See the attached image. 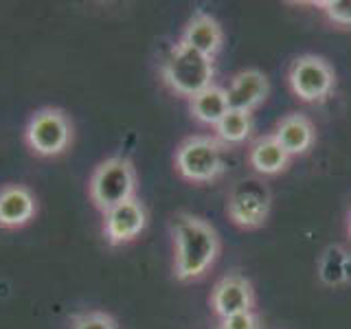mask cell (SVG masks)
Here are the masks:
<instances>
[{
	"mask_svg": "<svg viewBox=\"0 0 351 329\" xmlns=\"http://www.w3.org/2000/svg\"><path fill=\"white\" fill-rule=\"evenodd\" d=\"M272 206L268 184L261 178H241L228 191L226 213L228 219L239 228L255 230L266 224Z\"/></svg>",
	"mask_w": 351,
	"mask_h": 329,
	"instance_id": "cell-6",
	"label": "cell"
},
{
	"mask_svg": "<svg viewBox=\"0 0 351 329\" xmlns=\"http://www.w3.org/2000/svg\"><path fill=\"white\" fill-rule=\"evenodd\" d=\"M211 307L215 316H219V321L235 314L252 312V307H255L252 283L237 272L226 274V277H222L215 283V288L211 292Z\"/></svg>",
	"mask_w": 351,
	"mask_h": 329,
	"instance_id": "cell-9",
	"label": "cell"
},
{
	"mask_svg": "<svg viewBox=\"0 0 351 329\" xmlns=\"http://www.w3.org/2000/svg\"><path fill=\"white\" fill-rule=\"evenodd\" d=\"M173 277L186 283L204 277L219 255L217 230L193 213H178L171 219Z\"/></svg>",
	"mask_w": 351,
	"mask_h": 329,
	"instance_id": "cell-1",
	"label": "cell"
},
{
	"mask_svg": "<svg viewBox=\"0 0 351 329\" xmlns=\"http://www.w3.org/2000/svg\"><path fill=\"white\" fill-rule=\"evenodd\" d=\"M147 226V211L141 200L119 204L104 213V237L110 246H123L134 241Z\"/></svg>",
	"mask_w": 351,
	"mask_h": 329,
	"instance_id": "cell-8",
	"label": "cell"
},
{
	"mask_svg": "<svg viewBox=\"0 0 351 329\" xmlns=\"http://www.w3.org/2000/svg\"><path fill=\"white\" fill-rule=\"evenodd\" d=\"M272 136L277 138L279 145L290 154V156H301V154L310 151L316 141L314 123L305 114L292 112L285 114L277 127H274Z\"/></svg>",
	"mask_w": 351,
	"mask_h": 329,
	"instance_id": "cell-13",
	"label": "cell"
},
{
	"mask_svg": "<svg viewBox=\"0 0 351 329\" xmlns=\"http://www.w3.org/2000/svg\"><path fill=\"white\" fill-rule=\"evenodd\" d=\"M219 329H259V318L255 312L235 314L219 321Z\"/></svg>",
	"mask_w": 351,
	"mask_h": 329,
	"instance_id": "cell-20",
	"label": "cell"
},
{
	"mask_svg": "<svg viewBox=\"0 0 351 329\" xmlns=\"http://www.w3.org/2000/svg\"><path fill=\"white\" fill-rule=\"evenodd\" d=\"M189 110L195 121H200L202 125H211L215 127L222 117L228 112V97H226V88L222 86H208L202 93H197L195 97L189 99Z\"/></svg>",
	"mask_w": 351,
	"mask_h": 329,
	"instance_id": "cell-15",
	"label": "cell"
},
{
	"mask_svg": "<svg viewBox=\"0 0 351 329\" xmlns=\"http://www.w3.org/2000/svg\"><path fill=\"white\" fill-rule=\"evenodd\" d=\"M270 95V82L266 73L257 69L239 71L226 88L228 108L241 110V112H255Z\"/></svg>",
	"mask_w": 351,
	"mask_h": 329,
	"instance_id": "cell-10",
	"label": "cell"
},
{
	"mask_svg": "<svg viewBox=\"0 0 351 329\" xmlns=\"http://www.w3.org/2000/svg\"><path fill=\"white\" fill-rule=\"evenodd\" d=\"M162 82L167 84L176 95L191 99L204 88L213 86L215 66L206 55L189 49L182 42H176L162 62Z\"/></svg>",
	"mask_w": 351,
	"mask_h": 329,
	"instance_id": "cell-2",
	"label": "cell"
},
{
	"mask_svg": "<svg viewBox=\"0 0 351 329\" xmlns=\"http://www.w3.org/2000/svg\"><path fill=\"white\" fill-rule=\"evenodd\" d=\"M314 5L321 7L334 25L351 27V0H318Z\"/></svg>",
	"mask_w": 351,
	"mask_h": 329,
	"instance_id": "cell-18",
	"label": "cell"
},
{
	"mask_svg": "<svg viewBox=\"0 0 351 329\" xmlns=\"http://www.w3.org/2000/svg\"><path fill=\"white\" fill-rule=\"evenodd\" d=\"M38 213L33 193L22 184H5L0 189V228L16 230L27 226Z\"/></svg>",
	"mask_w": 351,
	"mask_h": 329,
	"instance_id": "cell-11",
	"label": "cell"
},
{
	"mask_svg": "<svg viewBox=\"0 0 351 329\" xmlns=\"http://www.w3.org/2000/svg\"><path fill=\"white\" fill-rule=\"evenodd\" d=\"M73 329H119V325L106 312H86L75 318Z\"/></svg>",
	"mask_w": 351,
	"mask_h": 329,
	"instance_id": "cell-19",
	"label": "cell"
},
{
	"mask_svg": "<svg viewBox=\"0 0 351 329\" xmlns=\"http://www.w3.org/2000/svg\"><path fill=\"white\" fill-rule=\"evenodd\" d=\"M93 204L101 213L136 197V171L125 156H110L95 167L88 182Z\"/></svg>",
	"mask_w": 351,
	"mask_h": 329,
	"instance_id": "cell-3",
	"label": "cell"
},
{
	"mask_svg": "<svg viewBox=\"0 0 351 329\" xmlns=\"http://www.w3.org/2000/svg\"><path fill=\"white\" fill-rule=\"evenodd\" d=\"M25 141L36 156H60L73 143V125L60 108H42L29 119Z\"/></svg>",
	"mask_w": 351,
	"mask_h": 329,
	"instance_id": "cell-5",
	"label": "cell"
},
{
	"mask_svg": "<svg viewBox=\"0 0 351 329\" xmlns=\"http://www.w3.org/2000/svg\"><path fill=\"white\" fill-rule=\"evenodd\" d=\"M347 233H349V237H351V213H349V224H347Z\"/></svg>",
	"mask_w": 351,
	"mask_h": 329,
	"instance_id": "cell-21",
	"label": "cell"
},
{
	"mask_svg": "<svg viewBox=\"0 0 351 329\" xmlns=\"http://www.w3.org/2000/svg\"><path fill=\"white\" fill-rule=\"evenodd\" d=\"M252 132V114L241 112V110H228L222 121L215 125V138L224 147H233L246 143Z\"/></svg>",
	"mask_w": 351,
	"mask_h": 329,
	"instance_id": "cell-16",
	"label": "cell"
},
{
	"mask_svg": "<svg viewBox=\"0 0 351 329\" xmlns=\"http://www.w3.org/2000/svg\"><path fill=\"white\" fill-rule=\"evenodd\" d=\"M290 154L285 151L272 134L259 136L248 147V164L257 175H277L288 169Z\"/></svg>",
	"mask_w": 351,
	"mask_h": 329,
	"instance_id": "cell-14",
	"label": "cell"
},
{
	"mask_svg": "<svg viewBox=\"0 0 351 329\" xmlns=\"http://www.w3.org/2000/svg\"><path fill=\"white\" fill-rule=\"evenodd\" d=\"M176 171L193 184L213 182L226 171L224 145L215 136L195 134L184 138L176 149Z\"/></svg>",
	"mask_w": 351,
	"mask_h": 329,
	"instance_id": "cell-4",
	"label": "cell"
},
{
	"mask_svg": "<svg viewBox=\"0 0 351 329\" xmlns=\"http://www.w3.org/2000/svg\"><path fill=\"white\" fill-rule=\"evenodd\" d=\"M347 259L349 252L343 246H329L321 261H318V277L325 285H343L347 283Z\"/></svg>",
	"mask_w": 351,
	"mask_h": 329,
	"instance_id": "cell-17",
	"label": "cell"
},
{
	"mask_svg": "<svg viewBox=\"0 0 351 329\" xmlns=\"http://www.w3.org/2000/svg\"><path fill=\"white\" fill-rule=\"evenodd\" d=\"M292 93L305 103H323L336 88V73L321 55H301L288 71Z\"/></svg>",
	"mask_w": 351,
	"mask_h": 329,
	"instance_id": "cell-7",
	"label": "cell"
},
{
	"mask_svg": "<svg viewBox=\"0 0 351 329\" xmlns=\"http://www.w3.org/2000/svg\"><path fill=\"white\" fill-rule=\"evenodd\" d=\"M178 42L186 44L189 49L213 60L215 55L222 51L224 31L213 16L204 14V11H197V14H193L191 20L186 22V27H184Z\"/></svg>",
	"mask_w": 351,
	"mask_h": 329,
	"instance_id": "cell-12",
	"label": "cell"
}]
</instances>
